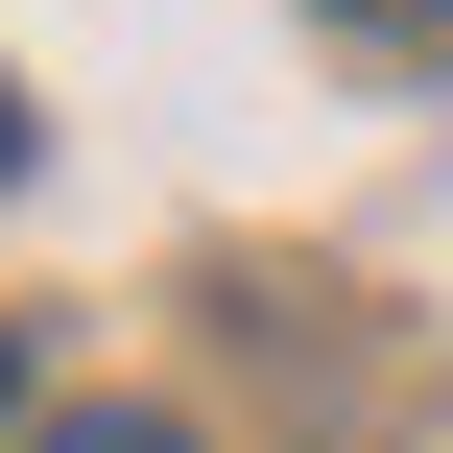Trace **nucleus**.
<instances>
[{
  "instance_id": "obj_1",
  "label": "nucleus",
  "mask_w": 453,
  "mask_h": 453,
  "mask_svg": "<svg viewBox=\"0 0 453 453\" xmlns=\"http://www.w3.org/2000/svg\"><path fill=\"white\" fill-rule=\"evenodd\" d=\"M24 453H191L167 406H72V430H24Z\"/></svg>"
},
{
  "instance_id": "obj_2",
  "label": "nucleus",
  "mask_w": 453,
  "mask_h": 453,
  "mask_svg": "<svg viewBox=\"0 0 453 453\" xmlns=\"http://www.w3.org/2000/svg\"><path fill=\"white\" fill-rule=\"evenodd\" d=\"M334 24H453V0H334Z\"/></svg>"
},
{
  "instance_id": "obj_3",
  "label": "nucleus",
  "mask_w": 453,
  "mask_h": 453,
  "mask_svg": "<svg viewBox=\"0 0 453 453\" xmlns=\"http://www.w3.org/2000/svg\"><path fill=\"white\" fill-rule=\"evenodd\" d=\"M0 406H24V334H0Z\"/></svg>"
},
{
  "instance_id": "obj_4",
  "label": "nucleus",
  "mask_w": 453,
  "mask_h": 453,
  "mask_svg": "<svg viewBox=\"0 0 453 453\" xmlns=\"http://www.w3.org/2000/svg\"><path fill=\"white\" fill-rule=\"evenodd\" d=\"M0 167H24V119H0Z\"/></svg>"
}]
</instances>
